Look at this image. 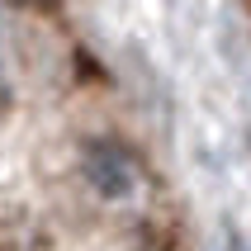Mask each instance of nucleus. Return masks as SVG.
I'll list each match as a JSON object with an SVG mask.
<instances>
[{
  "instance_id": "obj_1",
  "label": "nucleus",
  "mask_w": 251,
  "mask_h": 251,
  "mask_svg": "<svg viewBox=\"0 0 251 251\" xmlns=\"http://www.w3.org/2000/svg\"><path fill=\"white\" fill-rule=\"evenodd\" d=\"M10 5H28V10H48L52 0H10Z\"/></svg>"
}]
</instances>
